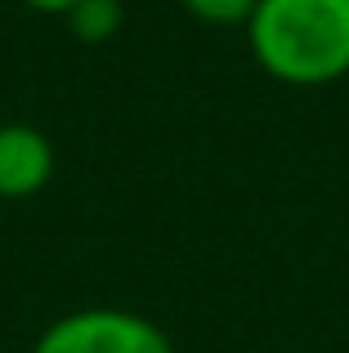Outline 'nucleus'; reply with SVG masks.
<instances>
[{
  "instance_id": "nucleus-1",
  "label": "nucleus",
  "mask_w": 349,
  "mask_h": 353,
  "mask_svg": "<svg viewBox=\"0 0 349 353\" xmlns=\"http://www.w3.org/2000/svg\"><path fill=\"white\" fill-rule=\"evenodd\" d=\"M246 41L264 77L296 90L349 77V0H260Z\"/></svg>"
},
{
  "instance_id": "nucleus-3",
  "label": "nucleus",
  "mask_w": 349,
  "mask_h": 353,
  "mask_svg": "<svg viewBox=\"0 0 349 353\" xmlns=\"http://www.w3.org/2000/svg\"><path fill=\"white\" fill-rule=\"evenodd\" d=\"M54 179V143L45 130L9 121L0 125V201H27Z\"/></svg>"
},
{
  "instance_id": "nucleus-6",
  "label": "nucleus",
  "mask_w": 349,
  "mask_h": 353,
  "mask_svg": "<svg viewBox=\"0 0 349 353\" xmlns=\"http://www.w3.org/2000/svg\"><path fill=\"white\" fill-rule=\"evenodd\" d=\"M23 5L36 9V14H59V18H63L72 5H77V0H23Z\"/></svg>"
},
{
  "instance_id": "nucleus-4",
  "label": "nucleus",
  "mask_w": 349,
  "mask_h": 353,
  "mask_svg": "<svg viewBox=\"0 0 349 353\" xmlns=\"http://www.w3.org/2000/svg\"><path fill=\"white\" fill-rule=\"evenodd\" d=\"M63 18L81 45H108L126 27V5L121 0H77Z\"/></svg>"
},
{
  "instance_id": "nucleus-2",
  "label": "nucleus",
  "mask_w": 349,
  "mask_h": 353,
  "mask_svg": "<svg viewBox=\"0 0 349 353\" xmlns=\"http://www.w3.org/2000/svg\"><path fill=\"white\" fill-rule=\"evenodd\" d=\"M32 353H174L166 331L130 309H77L54 318Z\"/></svg>"
},
{
  "instance_id": "nucleus-5",
  "label": "nucleus",
  "mask_w": 349,
  "mask_h": 353,
  "mask_svg": "<svg viewBox=\"0 0 349 353\" xmlns=\"http://www.w3.org/2000/svg\"><path fill=\"white\" fill-rule=\"evenodd\" d=\"M179 5L210 27H246V18L255 14L260 0H179Z\"/></svg>"
}]
</instances>
